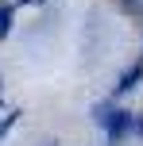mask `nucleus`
<instances>
[{
  "mask_svg": "<svg viewBox=\"0 0 143 146\" xmlns=\"http://www.w3.org/2000/svg\"><path fill=\"white\" fill-rule=\"evenodd\" d=\"M12 19H15V8H12V4H0V38H8Z\"/></svg>",
  "mask_w": 143,
  "mask_h": 146,
  "instance_id": "3",
  "label": "nucleus"
},
{
  "mask_svg": "<svg viewBox=\"0 0 143 146\" xmlns=\"http://www.w3.org/2000/svg\"><path fill=\"white\" fill-rule=\"evenodd\" d=\"M139 77H143V66L136 62V66H132V69L124 73V77H120V85H116V92H132V88L139 85Z\"/></svg>",
  "mask_w": 143,
  "mask_h": 146,
  "instance_id": "2",
  "label": "nucleus"
},
{
  "mask_svg": "<svg viewBox=\"0 0 143 146\" xmlns=\"http://www.w3.org/2000/svg\"><path fill=\"white\" fill-rule=\"evenodd\" d=\"M15 119H19V111H8V115L0 119V142L8 139V131H12V127H15Z\"/></svg>",
  "mask_w": 143,
  "mask_h": 146,
  "instance_id": "4",
  "label": "nucleus"
},
{
  "mask_svg": "<svg viewBox=\"0 0 143 146\" xmlns=\"http://www.w3.org/2000/svg\"><path fill=\"white\" fill-rule=\"evenodd\" d=\"M23 4H27V8H35V4H46V0H23Z\"/></svg>",
  "mask_w": 143,
  "mask_h": 146,
  "instance_id": "6",
  "label": "nucleus"
},
{
  "mask_svg": "<svg viewBox=\"0 0 143 146\" xmlns=\"http://www.w3.org/2000/svg\"><path fill=\"white\" fill-rule=\"evenodd\" d=\"M132 135H136V139H143V115H132Z\"/></svg>",
  "mask_w": 143,
  "mask_h": 146,
  "instance_id": "5",
  "label": "nucleus"
},
{
  "mask_svg": "<svg viewBox=\"0 0 143 146\" xmlns=\"http://www.w3.org/2000/svg\"><path fill=\"white\" fill-rule=\"evenodd\" d=\"M93 119H97V127H105L108 142H120L124 135H132V111L116 108V104H93Z\"/></svg>",
  "mask_w": 143,
  "mask_h": 146,
  "instance_id": "1",
  "label": "nucleus"
}]
</instances>
